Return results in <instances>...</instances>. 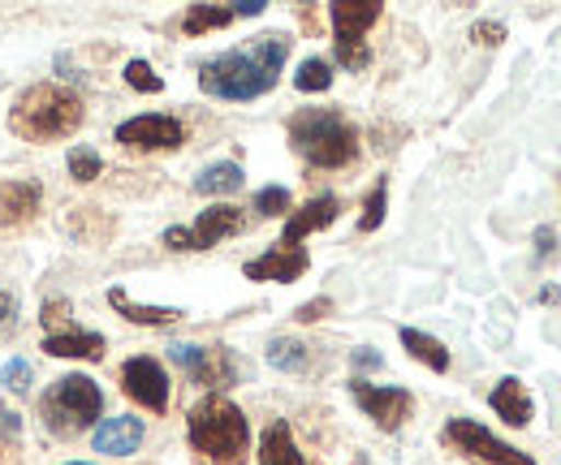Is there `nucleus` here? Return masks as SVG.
<instances>
[{
	"label": "nucleus",
	"mask_w": 561,
	"mask_h": 465,
	"mask_svg": "<svg viewBox=\"0 0 561 465\" xmlns=\"http://www.w3.org/2000/svg\"><path fill=\"white\" fill-rule=\"evenodd\" d=\"M289 57V35H255L242 48H229L199 66V86L211 100H260L277 86L280 66Z\"/></svg>",
	"instance_id": "obj_1"
},
{
	"label": "nucleus",
	"mask_w": 561,
	"mask_h": 465,
	"mask_svg": "<svg viewBox=\"0 0 561 465\" xmlns=\"http://www.w3.org/2000/svg\"><path fill=\"white\" fill-rule=\"evenodd\" d=\"M186 440L199 465H247L251 449V427L247 414L229 397L211 393L186 414Z\"/></svg>",
	"instance_id": "obj_2"
},
{
	"label": "nucleus",
	"mask_w": 561,
	"mask_h": 465,
	"mask_svg": "<svg viewBox=\"0 0 561 465\" xmlns=\"http://www.w3.org/2000/svg\"><path fill=\"white\" fill-rule=\"evenodd\" d=\"M87 108L82 95L61 82H35L26 86L9 108V130L22 142H61L82 126Z\"/></svg>",
	"instance_id": "obj_3"
},
{
	"label": "nucleus",
	"mask_w": 561,
	"mask_h": 465,
	"mask_svg": "<svg viewBox=\"0 0 561 465\" xmlns=\"http://www.w3.org/2000/svg\"><path fill=\"white\" fill-rule=\"evenodd\" d=\"M289 147L311 168H346L358 155V130L337 108H302L289 117Z\"/></svg>",
	"instance_id": "obj_4"
},
{
	"label": "nucleus",
	"mask_w": 561,
	"mask_h": 465,
	"mask_svg": "<svg viewBox=\"0 0 561 465\" xmlns=\"http://www.w3.org/2000/svg\"><path fill=\"white\" fill-rule=\"evenodd\" d=\"M39 418H44V431L57 435V440H73L82 435L87 427H100L104 422V393L95 380L87 375H61L53 380V388L39 397Z\"/></svg>",
	"instance_id": "obj_5"
},
{
	"label": "nucleus",
	"mask_w": 561,
	"mask_h": 465,
	"mask_svg": "<svg viewBox=\"0 0 561 465\" xmlns=\"http://www.w3.org/2000/svg\"><path fill=\"white\" fill-rule=\"evenodd\" d=\"M329 18H333V39H337V61L346 69H367V44L363 35L380 22V4L376 0H342V4H329Z\"/></svg>",
	"instance_id": "obj_6"
},
{
	"label": "nucleus",
	"mask_w": 561,
	"mask_h": 465,
	"mask_svg": "<svg viewBox=\"0 0 561 465\" xmlns=\"http://www.w3.org/2000/svg\"><path fill=\"white\" fill-rule=\"evenodd\" d=\"M440 444H449L454 453L484 465H536L527 453H518L514 444H501L489 427H480L476 418H449L445 431H440Z\"/></svg>",
	"instance_id": "obj_7"
},
{
	"label": "nucleus",
	"mask_w": 561,
	"mask_h": 465,
	"mask_svg": "<svg viewBox=\"0 0 561 465\" xmlns=\"http://www.w3.org/2000/svg\"><path fill=\"white\" fill-rule=\"evenodd\" d=\"M351 397L354 405L380 427V431H398L407 418H411V409H415V397L407 393V388H385V384H367V380H351Z\"/></svg>",
	"instance_id": "obj_8"
},
{
	"label": "nucleus",
	"mask_w": 561,
	"mask_h": 465,
	"mask_svg": "<svg viewBox=\"0 0 561 465\" xmlns=\"http://www.w3.org/2000/svg\"><path fill=\"white\" fill-rule=\"evenodd\" d=\"M117 142L130 151H178L186 142V126L164 113H142L117 126Z\"/></svg>",
	"instance_id": "obj_9"
},
{
	"label": "nucleus",
	"mask_w": 561,
	"mask_h": 465,
	"mask_svg": "<svg viewBox=\"0 0 561 465\" xmlns=\"http://www.w3.org/2000/svg\"><path fill=\"white\" fill-rule=\"evenodd\" d=\"M122 393L142 409H151V414H164L169 409V375L156 358L139 353L122 367Z\"/></svg>",
	"instance_id": "obj_10"
},
{
	"label": "nucleus",
	"mask_w": 561,
	"mask_h": 465,
	"mask_svg": "<svg viewBox=\"0 0 561 465\" xmlns=\"http://www.w3.org/2000/svg\"><path fill=\"white\" fill-rule=\"evenodd\" d=\"M169 358L195 380V384H208V388H229V380L238 375V367H233V358H229V349H220V345H169Z\"/></svg>",
	"instance_id": "obj_11"
},
{
	"label": "nucleus",
	"mask_w": 561,
	"mask_h": 465,
	"mask_svg": "<svg viewBox=\"0 0 561 465\" xmlns=\"http://www.w3.org/2000/svg\"><path fill=\"white\" fill-rule=\"evenodd\" d=\"M44 207V186L31 177L18 182H0V229H18L26 220H35Z\"/></svg>",
	"instance_id": "obj_12"
},
{
	"label": "nucleus",
	"mask_w": 561,
	"mask_h": 465,
	"mask_svg": "<svg viewBox=\"0 0 561 465\" xmlns=\"http://www.w3.org/2000/svg\"><path fill=\"white\" fill-rule=\"evenodd\" d=\"M91 444H95V453H104V457H135L142 449V418H135V414L104 418V422L95 427Z\"/></svg>",
	"instance_id": "obj_13"
},
{
	"label": "nucleus",
	"mask_w": 561,
	"mask_h": 465,
	"mask_svg": "<svg viewBox=\"0 0 561 465\" xmlns=\"http://www.w3.org/2000/svg\"><path fill=\"white\" fill-rule=\"evenodd\" d=\"M307 251L302 246H273L268 255H260V259H251V264L242 267L247 271V280H277V284H294L302 271H307Z\"/></svg>",
	"instance_id": "obj_14"
},
{
	"label": "nucleus",
	"mask_w": 561,
	"mask_h": 465,
	"mask_svg": "<svg viewBox=\"0 0 561 465\" xmlns=\"http://www.w3.org/2000/svg\"><path fill=\"white\" fill-rule=\"evenodd\" d=\"M242 211L238 207H229V202H216V207H204L199 211V220H195V229H191V242H195V251H211V246H220L225 237H233V233H242Z\"/></svg>",
	"instance_id": "obj_15"
},
{
	"label": "nucleus",
	"mask_w": 561,
	"mask_h": 465,
	"mask_svg": "<svg viewBox=\"0 0 561 465\" xmlns=\"http://www.w3.org/2000/svg\"><path fill=\"white\" fill-rule=\"evenodd\" d=\"M337 211H342V202L333 199V195H320V199L302 202L289 220H285V233H280V246H298L307 233H316V229H329L333 220H337Z\"/></svg>",
	"instance_id": "obj_16"
},
{
	"label": "nucleus",
	"mask_w": 561,
	"mask_h": 465,
	"mask_svg": "<svg viewBox=\"0 0 561 465\" xmlns=\"http://www.w3.org/2000/svg\"><path fill=\"white\" fill-rule=\"evenodd\" d=\"M104 349H108L104 336L87 333V328H78V324H70L66 333L44 336V353H48V358H82V362H100Z\"/></svg>",
	"instance_id": "obj_17"
},
{
	"label": "nucleus",
	"mask_w": 561,
	"mask_h": 465,
	"mask_svg": "<svg viewBox=\"0 0 561 465\" xmlns=\"http://www.w3.org/2000/svg\"><path fill=\"white\" fill-rule=\"evenodd\" d=\"M489 405H492V414L505 418L510 427H527V422H531V393H527V384L514 380V375L492 388Z\"/></svg>",
	"instance_id": "obj_18"
},
{
	"label": "nucleus",
	"mask_w": 561,
	"mask_h": 465,
	"mask_svg": "<svg viewBox=\"0 0 561 465\" xmlns=\"http://www.w3.org/2000/svg\"><path fill=\"white\" fill-rule=\"evenodd\" d=\"M108 306L117 311V315H126L130 324H139V328H173L186 311H178V306H139V302H130V293L126 289H108Z\"/></svg>",
	"instance_id": "obj_19"
},
{
	"label": "nucleus",
	"mask_w": 561,
	"mask_h": 465,
	"mask_svg": "<svg viewBox=\"0 0 561 465\" xmlns=\"http://www.w3.org/2000/svg\"><path fill=\"white\" fill-rule=\"evenodd\" d=\"M260 465H307V457L294 444V431L285 418H273L260 435Z\"/></svg>",
	"instance_id": "obj_20"
},
{
	"label": "nucleus",
	"mask_w": 561,
	"mask_h": 465,
	"mask_svg": "<svg viewBox=\"0 0 561 465\" xmlns=\"http://www.w3.org/2000/svg\"><path fill=\"white\" fill-rule=\"evenodd\" d=\"M242 182H247L242 164H238V160H220V164H208V168L195 177V190H199V195H238Z\"/></svg>",
	"instance_id": "obj_21"
},
{
	"label": "nucleus",
	"mask_w": 561,
	"mask_h": 465,
	"mask_svg": "<svg viewBox=\"0 0 561 465\" xmlns=\"http://www.w3.org/2000/svg\"><path fill=\"white\" fill-rule=\"evenodd\" d=\"M398 336H402L407 353H411V358H420L427 371H436V375H445V371H449V349H445L436 336L420 333V328H402Z\"/></svg>",
	"instance_id": "obj_22"
},
{
	"label": "nucleus",
	"mask_w": 561,
	"mask_h": 465,
	"mask_svg": "<svg viewBox=\"0 0 561 465\" xmlns=\"http://www.w3.org/2000/svg\"><path fill=\"white\" fill-rule=\"evenodd\" d=\"M229 22H233V9H225V4H191L186 18H182V31L195 39V35L220 31V26H229Z\"/></svg>",
	"instance_id": "obj_23"
},
{
	"label": "nucleus",
	"mask_w": 561,
	"mask_h": 465,
	"mask_svg": "<svg viewBox=\"0 0 561 465\" xmlns=\"http://www.w3.org/2000/svg\"><path fill=\"white\" fill-rule=\"evenodd\" d=\"M268 362L285 371V375H298V371H307V345L302 340H294V336H277V340H268Z\"/></svg>",
	"instance_id": "obj_24"
},
{
	"label": "nucleus",
	"mask_w": 561,
	"mask_h": 465,
	"mask_svg": "<svg viewBox=\"0 0 561 465\" xmlns=\"http://www.w3.org/2000/svg\"><path fill=\"white\" fill-rule=\"evenodd\" d=\"M294 86H298L302 95H320V91H329V86H333V66H329V61H320V57L302 61L298 73H294Z\"/></svg>",
	"instance_id": "obj_25"
},
{
	"label": "nucleus",
	"mask_w": 561,
	"mask_h": 465,
	"mask_svg": "<svg viewBox=\"0 0 561 465\" xmlns=\"http://www.w3.org/2000/svg\"><path fill=\"white\" fill-rule=\"evenodd\" d=\"M66 168H70L73 182H95L100 173H104V160H100V151H91V147H73L70 155H66Z\"/></svg>",
	"instance_id": "obj_26"
},
{
	"label": "nucleus",
	"mask_w": 561,
	"mask_h": 465,
	"mask_svg": "<svg viewBox=\"0 0 561 465\" xmlns=\"http://www.w3.org/2000/svg\"><path fill=\"white\" fill-rule=\"evenodd\" d=\"M385 207H389V182L380 177L376 182V190L367 195L363 202V216H358V233H371V229H380L385 224Z\"/></svg>",
	"instance_id": "obj_27"
},
{
	"label": "nucleus",
	"mask_w": 561,
	"mask_h": 465,
	"mask_svg": "<svg viewBox=\"0 0 561 465\" xmlns=\"http://www.w3.org/2000/svg\"><path fill=\"white\" fill-rule=\"evenodd\" d=\"M251 207H255V216H285L289 211V190L285 186H264Z\"/></svg>",
	"instance_id": "obj_28"
},
{
	"label": "nucleus",
	"mask_w": 561,
	"mask_h": 465,
	"mask_svg": "<svg viewBox=\"0 0 561 465\" xmlns=\"http://www.w3.org/2000/svg\"><path fill=\"white\" fill-rule=\"evenodd\" d=\"M31 375H35V371H31L26 358H9L4 371H0V384H4L9 393H26V388H31Z\"/></svg>",
	"instance_id": "obj_29"
},
{
	"label": "nucleus",
	"mask_w": 561,
	"mask_h": 465,
	"mask_svg": "<svg viewBox=\"0 0 561 465\" xmlns=\"http://www.w3.org/2000/svg\"><path fill=\"white\" fill-rule=\"evenodd\" d=\"M126 82H130L135 91H142V95H156V91H164V82L156 78V69L147 66V61H130V66H126Z\"/></svg>",
	"instance_id": "obj_30"
},
{
	"label": "nucleus",
	"mask_w": 561,
	"mask_h": 465,
	"mask_svg": "<svg viewBox=\"0 0 561 465\" xmlns=\"http://www.w3.org/2000/svg\"><path fill=\"white\" fill-rule=\"evenodd\" d=\"M329 311H333V302H329V298H316V302L298 306V311H294V319H298V324H316V319H324Z\"/></svg>",
	"instance_id": "obj_31"
},
{
	"label": "nucleus",
	"mask_w": 561,
	"mask_h": 465,
	"mask_svg": "<svg viewBox=\"0 0 561 465\" xmlns=\"http://www.w3.org/2000/svg\"><path fill=\"white\" fill-rule=\"evenodd\" d=\"M471 39H476V44H501V39H505V26H501V22H476V26H471Z\"/></svg>",
	"instance_id": "obj_32"
},
{
	"label": "nucleus",
	"mask_w": 561,
	"mask_h": 465,
	"mask_svg": "<svg viewBox=\"0 0 561 465\" xmlns=\"http://www.w3.org/2000/svg\"><path fill=\"white\" fill-rule=\"evenodd\" d=\"M18 435H22V418H18V409L0 405V440H18Z\"/></svg>",
	"instance_id": "obj_33"
},
{
	"label": "nucleus",
	"mask_w": 561,
	"mask_h": 465,
	"mask_svg": "<svg viewBox=\"0 0 561 465\" xmlns=\"http://www.w3.org/2000/svg\"><path fill=\"white\" fill-rule=\"evenodd\" d=\"M351 362H354V371H380V362H385V358H380L376 349H354Z\"/></svg>",
	"instance_id": "obj_34"
},
{
	"label": "nucleus",
	"mask_w": 561,
	"mask_h": 465,
	"mask_svg": "<svg viewBox=\"0 0 561 465\" xmlns=\"http://www.w3.org/2000/svg\"><path fill=\"white\" fill-rule=\"evenodd\" d=\"M13 315H18V298H13L9 289H0V328H4Z\"/></svg>",
	"instance_id": "obj_35"
},
{
	"label": "nucleus",
	"mask_w": 561,
	"mask_h": 465,
	"mask_svg": "<svg viewBox=\"0 0 561 465\" xmlns=\"http://www.w3.org/2000/svg\"><path fill=\"white\" fill-rule=\"evenodd\" d=\"M264 13V0H242V4H233V18H260Z\"/></svg>",
	"instance_id": "obj_36"
},
{
	"label": "nucleus",
	"mask_w": 561,
	"mask_h": 465,
	"mask_svg": "<svg viewBox=\"0 0 561 465\" xmlns=\"http://www.w3.org/2000/svg\"><path fill=\"white\" fill-rule=\"evenodd\" d=\"M553 242H558V237H553V229H540V233H536V246H540L536 255H540V259H545V255H553Z\"/></svg>",
	"instance_id": "obj_37"
},
{
	"label": "nucleus",
	"mask_w": 561,
	"mask_h": 465,
	"mask_svg": "<svg viewBox=\"0 0 561 465\" xmlns=\"http://www.w3.org/2000/svg\"><path fill=\"white\" fill-rule=\"evenodd\" d=\"M66 465H87V462H66Z\"/></svg>",
	"instance_id": "obj_38"
}]
</instances>
